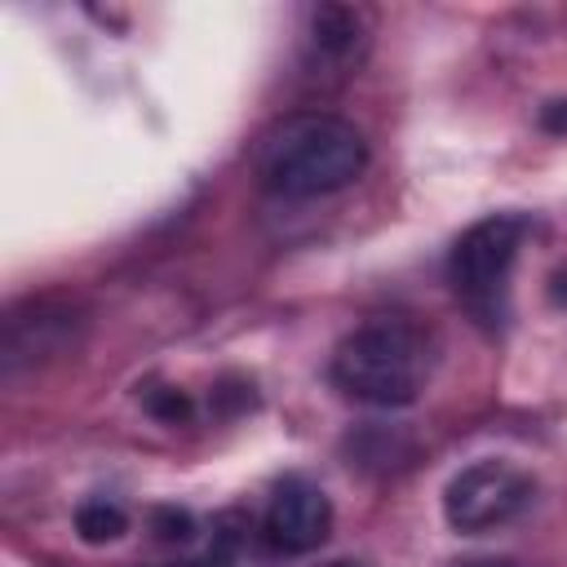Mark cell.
I'll list each match as a JSON object with an SVG mask.
<instances>
[{
  "mask_svg": "<svg viewBox=\"0 0 567 567\" xmlns=\"http://www.w3.org/2000/svg\"><path fill=\"white\" fill-rule=\"evenodd\" d=\"M368 168L363 133L328 111H297L270 124L257 142L252 173L279 199H319L346 190Z\"/></svg>",
  "mask_w": 567,
  "mask_h": 567,
  "instance_id": "6da1fadb",
  "label": "cell"
},
{
  "mask_svg": "<svg viewBox=\"0 0 567 567\" xmlns=\"http://www.w3.org/2000/svg\"><path fill=\"white\" fill-rule=\"evenodd\" d=\"M434 372L430 337L408 319H372L332 350V385L363 408H408Z\"/></svg>",
  "mask_w": 567,
  "mask_h": 567,
  "instance_id": "7a4b0ae2",
  "label": "cell"
},
{
  "mask_svg": "<svg viewBox=\"0 0 567 567\" xmlns=\"http://www.w3.org/2000/svg\"><path fill=\"white\" fill-rule=\"evenodd\" d=\"M523 239H527V217L492 213V217H478L470 230H461V239L452 244L447 284L456 301L487 328H501L509 315V279H514Z\"/></svg>",
  "mask_w": 567,
  "mask_h": 567,
  "instance_id": "3957f363",
  "label": "cell"
},
{
  "mask_svg": "<svg viewBox=\"0 0 567 567\" xmlns=\"http://www.w3.org/2000/svg\"><path fill=\"white\" fill-rule=\"evenodd\" d=\"M536 496V478L505 461V456H483L465 470H456L443 487V518L452 532L483 536L505 523H514Z\"/></svg>",
  "mask_w": 567,
  "mask_h": 567,
  "instance_id": "277c9868",
  "label": "cell"
},
{
  "mask_svg": "<svg viewBox=\"0 0 567 567\" xmlns=\"http://www.w3.org/2000/svg\"><path fill=\"white\" fill-rule=\"evenodd\" d=\"M261 532L266 540L279 549V554H310L328 540L332 532V501L319 483L292 474L284 478L270 501H266V514H261Z\"/></svg>",
  "mask_w": 567,
  "mask_h": 567,
  "instance_id": "5b68a950",
  "label": "cell"
},
{
  "mask_svg": "<svg viewBox=\"0 0 567 567\" xmlns=\"http://www.w3.org/2000/svg\"><path fill=\"white\" fill-rule=\"evenodd\" d=\"M71 310L58 301H27L22 310H9L4 319V341H0V368L4 381H13L22 368H35L40 359L66 350L71 341Z\"/></svg>",
  "mask_w": 567,
  "mask_h": 567,
  "instance_id": "8992f818",
  "label": "cell"
},
{
  "mask_svg": "<svg viewBox=\"0 0 567 567\" xmlns=\"http://www.w3.org/2000/svg\"><path fill=\"white\" fill-rule=\"evenodd\" d=\"M368 49V18L350 4H319L306 22V66L315 75H346Z\"/></svg>",
  "mask_w": 567,
  "mask_h": 567,
  "instance_id": "52a82bcc",
  "label": "cell"
},
{
  "mask_svg": "<svg viewBox=\"0 0 567 567\" xmlns=\"http://www.w3.org/2000/svg\"><path fill=\"white\" fill-rule=\"evenodd\" d=\"M124 532H128V514H124L115 501L93 496V501H80V505H75V536H80L84 545H111V540H120Z\"/></svg>",
  "mask_w": 567,
  "mask_h": 567,
  "instance_id": "ba28073f",
  "label": "cell"
},
{
  "mask_svg": "<svg viewBox=\"0 0 567 567\" xmlns=\"http://www.w3.org/2000/svg\"><path fill=\"white\" fill-rule=\"evenodd\" d=\"M146 412L151 416H159V421H186L190 416V399L177 390V385H155V390H146Z\"/></svg>",
  "mask_w": 567,
  "mask_h": 567,
  "instance_id": "9c48e42d",
  "label": "cell"
},
{
  "mask_svg": "<svg viewBox=\"0 0 567 567\" xmlns=\"http://www.w3.org/2000/svg\"><path fill=\"white\" fill-rule=\"evenodd\" d=\"M151 527H155L164 540H190V536H195L190 509H177V505H159V509L151 514Z\"/></svg>",
  "mask_w": 567,
  "mask_h": 567,
  "instance_id": "30bf717a",
  "label": "cell"
},
{
  "mask_svg": "<svg viewBox=\"0 0 567 567\" xmlns=\"http://www.w3.org/2000/svg\"><path fill=\"white\" fill-rule=\"evenodd\" d=\"M235 549H239V536L221 527V532L213 536V545H208V554H204L199 567H235Z\"/></svg>",
  "mask_w": 567,
  "mask_h": 567,
  "instance_id": "8fae6325",
  "label": "cell"
},
{
  "mask_svg": "<svg viewBox=\"0 0 567 567\" xmlns=\"http://www.w3.org/2000/svg\"><path fill=\"white\" fill-rule=\"evenodd\" d=\"M545 128H567V102H554L545 111Z\"/></svg>",
  "mask_w": 567,
  "mask_h": 567,
  "instance_id": "7c38bea8",
  "label": "cell"
},
{
  "mask_svg": "<svg viewBox=\"0 0 567 567\" xmlns=\"http://www.w3.org/2000/svg\"><path fill=\"white\" fill-rule=\"evenodd\" d=\"M456 567H492V563H456Z\"/></svg>",
  "mask_w": 567,
  "mask_h": 567,
  "instance_id": "4fadbf2b",
  "label": "cell"
},
{
  "mask_svg": "<svg viewBox=\"0 0 567 567\" xmlns=\"http://www.w3.org/2000/svg\"><path fill=\"white\" fill-rule=\"evenodd\" d=\"M328 567H359V563H328Z\"/></svg>",
  "mask_w": 567,
  "mask_h": 567,
  "instance_id": "5bb4252c",
  "label": "cell"
},
{
  "mask_svg": "<svg viewBox=\"0 0 567 567\" xmlns=\"http://www.w3.org/2000/svg\"><path fill=\"white\" fill-rule=\"evenodd\" d=\"M168 567H195V563H168Z\"/></svg>",
  "mask_w": 567,
  "mask_h": 567,
  "instance_id": "9a60e30c",
  "label": "cell"
}]
</instances>
